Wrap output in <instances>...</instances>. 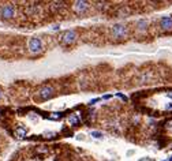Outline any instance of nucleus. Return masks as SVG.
Instances as JSON below:
<instances>
[{
  "instance_id": "obj_1",
  "label": "nucleus",
  "mask_w": 172,
  "mask_h": 161,
  "mask_svg": "<svg viewBox=\"0 0 172 161\" xmlns=\"http://www.w3.org/2000/svg\"><path fill=\"white\" fill-rule=\"evenodd\" d=\"M111 36L115 40H124L129 36V27H127L126 25H122V23L113 25L112 30H111Z\"/></svg>"
},
{
  "instance_id": "obj_2",
  "label": "nucleus",
  "mask_w": 172,
  "mask_h": 161,
  "mask_svg": "<svg viewBox=\"0 0 172 161\" xmlns=\"http://www.w3.org/2000/svg\"><path fill=\"white\" fill-rule=\"evenodd\" d=\"M15 16V5L7 3L0 7V18L2 19H13Z\"/></svg>"
},
{
  "instance_id": "obj_3",
  "label": "nucleus",
  "mask_w": 172,
  "mask_h": 161,
  "mask_svg": "<svg viewBox=\"0 0 172 161\" xmlns=\"http://www.w3.org/2000/svg\"><path fill=\"white\" fill-rule=\"evenodd\" d=\"M77 37H78V34L75 30H66L60 36V42L63 45H71V44H74L77 41Z\"/></svg>"
},
{
  "instance_id": "obj_4",
  "label": "nucleus",
  "mask_w": 172,
  "mask_h": 161,
  "mask_svg": "<svg viewBox=\"0 0 172 161\" xmlns=\"http://www.w3.org/2000/svg\"><path fill=\"white\" fill-rule=\"evenodd\" d=\"M53 93H55L53 87L49 86V85H45V86H42L41 89L37 92V96H38V100L46 101V100H49V98L53 97Z\"/></svg>"
},
{
  "instance_id": "obj_5",
  "label": "nucleus",
  "mask_w": 172,
  "mask_h": 161,
  "mask_svg": "<svg viewBox=\"0 0 172 161\" xmlns=\"http://www.w3.org/2000/svg\"><path fill=\"white\" fill-rule=\"evenodd\" d=\"M29 51L33 55H37V53H40V52H42L41 40L37 38V37H31V38L29 40Z\"/></svg>"
},
{
  "instance_id": "obj_6",
  "label": "nucleus",
  "mask_w": 172,
  "mask_h": 161,
  "mask_svg": "<svg viewBox=\"0 0 172 161\" xmlns=\"http://www.w3.org/2000/svg\"><path fill=\"white\" fill-rule=\"evenodd\" d=\"M87 8H89V3L87 2H82V0H78V2H75L74 4H72V10H74L75 14H83L87 11Z\"/></svg>"
},
{
  "instance_id": "obj_7",
  "label": "nucleus",
  "mask_w": 172,
  "mask_h": 161,
  "mask_svg": "<svg viewBox=\"0 0 172 161\" xmlns=\"http://www.w3.org/2000/svg\"><path fill=\"white\" fill-rule=\"evenodd\" d=\"M160 27L165 31L172 30V16H163L160 19Z\"/></svg>"
},
{
  "instance_id": "obj_8",
  "label": "nucleus",
  "mask_w": 172,
  "mask_h": 161,
  "mask_svg": "<svg viewBox=\"0 0 172 161\" xmlns=\"http://www.w3.org/2000/svg\"><path fill=\"white\" fill-rule=\"evenodd\" d=\"M148 26H149V22H148L146 19H141V20H138L137 22V25H135V30L138 31V33H145V31L148 30Z\"/></svg>"
},
{
  "instance_id": "obj_9",
  "label": "nucleus",
  "mask_w": 172,
  "mask_h": 161,
  "mask_svg": "<svg viewBox=\"0 0 172 161\" xmlns=\"http://www.w3.org/2000/svg\"><path fill=\"white\" fill-rule=\"evenodd\" d=\"M68 123L72 126V127H77V126H79V123H81L79 116H78L77 113H71V115L68 116Z\"/></svg>"
},
{
  "instance_id": "obj_10",
  "label": "nucleus",
  "mask_w": 172,
  "mask_h": 161,
  "mask_svg": "<svg viewBox=\"0 0 172 161\" xmlns=\"http://www.w3.org/2000/svg\"><path fill=\"white\" fill-rule=\"evenodd\" d=\"M49 8H51V11L56 13V11H59V10H62V8H64V3H63V2H53V3H51Z\"/></svg>"
},
{
  "instance_id": "obj_11",
  "label": "nucleus",
  "mask_w": 172,
  "mask_h": 161,
  "mask_svg": "<svg viewBox=\"0 0 172 161\" xmlns=\"http://www.w3.org/2000/svg\"><path fill=\"white\" fill-rule=\"evenodd\" d=\"M15 137H16V138H19V139L25 138V137H26V128L25 127H18L15 130Z\"/></svg>"
},
{
  "instance_id": "obj_12",
  "label": "nucleus",
  "mask_w": 172,
  "mask_h": 161,
  "mask_svg": "<svg viewBox=\"0 0 172 161\" xmlns=\"http://www.w3.org/2000/svg\"><path fill=\"white\" fill-rule=\"evenodd\" d=\"M26 14H27L29 16H31V15H36V13H37V5H33V4H30V5H26Z\"/></svg>"
},
{
  "instance_id": "obj_13",
  "label": "nucleus",
  "mask_w": 172,
  "mask_h": 161,
  "mask_svg": "<svg viewBox=\"0 0 172 161\" xmlns=\"http://www.w3.org/2000/svg\"><path fill=\"white\" fill-rule=\"evenodd\" d=\"M149 79H150V72H144L139 77V83H146V82H149Z\"/></svg>"
},
{
  "instance_id": "obj_14",
  "label": "nucleus",
  "mask_w": 172,
  "mask_h": 161,
  "mask_svg": "<svg viewBox=\"0 0 172 161\" xmlns=\"http://www.w3.org/2000/svg\"><path fill=\"white\" fill-rule=\"evenodd\" d=\"M51 119H53V120H59L60 118H62V113H57V112H55V113H52L51 116H49Z\"/></svg>"
},
{
  "instance_id": "obj_15",
  "label": "nucleus",
  "mask_w": 172,
  "mask_h": 161,
  "mask_svg": "<svg viewBox=\"0 0 172 161\" xmlns=\"http://www.w3.org/2000/svg\"><path fill=\"white\" fill-rule=\"evenodd\" d=\"M92 135L94 137V138H103V133H100V131H93Z\"/></svg>"
},
{
  "instance_id": "obj_16",
  "label": "nucleus",
  "mask_w": 172,
  "mask_h": 161,
  "mask_svg": "<svg viewBox=\"0 0 172 161\" xmlns=\"http://www.w3.org/2000/svg\"><path fill=\"white\" fill-rule=\"evenodd\" d=\"M116 96H118V97H120V98H122V100H123V101H127V98L124 97L123 94H120V93H118V94H116Z\"/></svg>"
},
{
  "instance_id": "obj_17",
  "label": "nucleus",
  "mask_w": 172,
  "mask_h": 161,
  "mask_svg": "<svg viewBox=\"0 0 172 161\" xmlns=\"http://www.w3.org/2000/svg\"><path fill=\"white\" fill-rule=\"evenodd\" d=\"M165 109H172V102H170L168 105H165Z\"/></svg>"
},
{
  "instance_id": "obj_18",
  "label": "nucleus",
  "mask_w": 172,
  "mask_h": 161,
  "mask_svg": "<svg viewBox=\"0 0 172 161\" xmlns=\"http://www.w3.org/2000/svg\"><path fill=\"white\" fill-rule=\"evenodd\" d=\"M167 127L170 128V130H172V122H170V123H168V124H167Z\"/></svg>"
},
{
  "instance_id": "obj_19",
  "label": "nucleus",
  "mask_w": 172,
  "mask_h": 161,
  "mask_svg": "<svg viewBox=\"0 0 172 161\" xmlns=\"http://www.w3.org/2000/svg\"><path fill=\"white\" fill-rule=\"evenodd\" d=\"M2 97H3V93H2V90H0V100H2Z\"/></svg>"
},
{
  "instance_id": "obj_20",
  "label": "nucleus",
  "mask_w": 172,
  "mask_h": 161,
  "mask_svg": "<svg viewBox=\"0 0 172 161\" xmlns=\"http://www.w3.org/2000/svg\"><path fill=\"white\" fill-rule=\"evenodd\" d=\"M168 96H170V97L172 98V92H171V93H168Z\"/></svg>"
},
{
  "instance_id": "obj_21",
  "label": "nucleus",
  "mask_w": 172,
  "mask_h": 161,
  "mask_svg": "<svg viewBox=\"0 0 172 161\" xmlns=\"http://www.w3.org/2000/svg\"><path fill=\"white\" fill-rule=\"evenodd\" d=\"M170 161H172V157H170Z\"/></svg>"
},
{
  "instance_id": "obj_22",
  "label": "nucleus",
  "mask_w": 172,
  "mask_h": 161,
  "mask_svg": "<svg viewBox=\"0 0 172 161\" xmlns=\"http://www.w3.org/2000/svg\"><path fill=\"white\" fill-rule=\"evenodd\" d=\"M0 113H2V111H0Z\"/></svg>"
}]
</instances>
